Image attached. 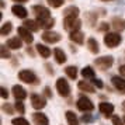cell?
Segmentation results:
<instances>
[{"label":"cell","instance_id":"obj_1","mask_svg":"<svg viewBox=\"0 0 125 125\" xmlns=\"http://www.w3.org/2000/svg\"><path fill=\"white\" fill-rule=\"evenodd\" d=\"M82 27V21L77 17H65L63 18V28L69 31V32H76L80 31Z\"/></svg>","mask_w":125,"mask_h":125},{"label":"cell","instance_id":"obj_2","mask_svg":"<svg viewBox=\"0 0 125 125\" xmlns=\"http://www.w3.org/2000/svg\"><path fill=\"white\" fill-rule=\"evenodd\" d=\"M18 79L24 83H28V84H38L40 83V80L35 76V73H32L31 70H27V69L18 72Z\"/></svg>","mask_w":125,"mask_h":125},{"label":"cell","instance_id":"obj_3","mask_svg":"<svg viewBox=\"0 0 125 125\" xmlns=\"http://www.w3.org/2000/svg\"><path fill=\"white\" fill-rule=\"evenodd\" d=\"M104 44L108 48H115L121 44V35L118 32H107L104 35Z\"/></svg>","mask_w":125,"mask_h":125},{"label":"cell","instance_id":"obj_4","mask_svg":"<svg viewBox=\"0 0 125 125\" xmlns=\"http://www.w3.org/2000/svg\"><path fill=\"white\" fill-rule=\"evenodd\" d=\"M56 90L62 97H68L70 94V86L65 77H59L56 80Z\"/></svg>","mask_w":125,"mask_h":125},{"label":"cell","instance_id":"obj_5","mask_svg":"<svg viewBox=\"0 0 125 125\" xmlns=\"http://www.w3.org/2000/svg\"><path fill=\"white\" fill-rule=\"evenodd\" d=\"M76 105H77V108H79L80 111H84V113L93 111V108H94V105H93L91 100H89V97H84V96H82L79 100H77Z\"/></svg>","mask_w":125,"mask_h":125},{"label":"cell","instance_id":"obj_6","mask_svg":"<svg viewBox=\"0 0 125 125\" xmlns=\"http://www.w3.org/2000/svg\"><path fill=\"white\" fill-rule=\"evenodd\" d=\"M94 63H96V66H98L100 69L107 70L108 68L113 66L114 59H113V56H101V58H97L96 61H94Z\"/></svg>","mask_w":125,"mask_h":125},{"label":"cell","instance_id":"obj_7","mask_svg":"<svg viewBox=\"0 0 125 125\" xmlns=\"http://www.w3.org/2000/svg\"><path fill=\"white\" fill-rule=\"evenodd\" d=\"M17 32H18V37L24 41V42H27V44H31L32 41H34V35L31 34V31L28 28H25V27H18L17 28Z\"/></svg>","mask_w":125,"mask_h":125},{"label":"cell","instance_id":"obj_8","mask_svg":"<svg viewBox=\"0 0 125 125\" xmlns=\"http://www.w3.org/2000/svg\"><path fill=\"white\" fill-rule=\"evenodd\" d=\"M42 41L48 42V44H56L61 41V35L58 32H53V31H45L42 34Z\"/></svg>","mask_w":125,"mask_h":125},{"label":"cell","instance_id":"obj_9","mask_svg":"<svg viewBox=\"0 0 125 125\" xmlns=\"http://www.w3.org/2000/svg\"><path fill=\"white\" fill-rule=\"evenodd\" d=\"M31 105L35 110H41L46 105V100L40 94H31Z\"/></svg>","mask_w":125,"mask_h":125},{"label":"cell","instance_id":"obj_10","mask_svg":"<svg viewBox=\"0 0 125 125\" xmlns=\"http://www.w3.org/2000/svg\"><path fill=\"white\" fill-rule=\"evenodd\" d=\"M32 11L35 13V16L38 20H44V18H49L51 17V13L49 10L44 6H34L32 7Z\"/></svg>","mask_w":125,"mask_h":125},{"label":"cell","instance_id":"obj_11","mask_svg":"<svg viewBox=\"0 0 125 125\" xmlns=\"http://www.w3.org/2000/svg\"><path fill=\"white\" fill-rule=\"evenodd\" d=\"M98 110L100 113L104 115V117H113V113H114V105L111 103H105L103 101L98 104Z\"/></svg>","mask_w":125,"mask_h":125},{"label":"cell","instance_id":"obj_12","mask_svg":"<svg viewBox=\"0 0 125 125\" xmlns=\"http://www.w3.org/2000/svg\"><path fill=\"white\" fill-rule=\"evenodd\" d=\"M11 93H13V96L16 97V100H20V101H23L24 98L27 97V91L24 90V89H23V87H21L20 84L13 86Z\"/></svg>","mask_w":125,"mask_h":125},{"label":"cell","instance_id":"obj_13","mask_svg":"<svg viewBox=\"0 0 125 125\" xmlns=\"http://www.w3.org/2000/svg\"><path fill=\"white\" fill-rule=\"evenodd\" d=\"M32 121H34L35 125H49L48 117L42 113H34L32 114Z\"/></svg>","mask_w":125,"mask_h":125},{"label":"cell","instance_id":"obj_14","mask_svg":"<svg viewBox=\"0 0 125 125\" xmlns=\"http://www.w3.org/2000/svg\"><path fill=\"white\" fill-rule=\"evenodd\" d=\"M11 13L16 16V17H18V18H25L27 16H28L27 9L23 7L21 4H14V6L11 7Z\"/></svg>","mask_w":125,"mask_h":125},{"label":"cell","instance_id":"obj_15","mask_svg":"<svg viewBox=\"0 0 125 125\" xmlns=\"http://www.w3.org/2000/svg\"><path fill=\"white\" fill-rule=\"evenodd\" d=\"M111 82H113L114 87H115L119 93L125 94V80L122 79V77H119V76H113Z\"/></svg>","mask_w":125,"mask_h":125},{"label":"cell","instance_id":"obj_16","mask_svg":"<svg viewBox=\"0 0 125 125\" xmlns=\"http://www.w3.org/2000/svg\"><path fill=\"white\" fill-rule=\"evenodd\" d=\"M111 27H113L117 32L124 31L125 30V21L122 20V18H119V17H114L113 21H111Z\"/></svg>","mask_w":125,"mask_h":125},{"label":"cell","instance_id":"obj_17","mask_svg":"<svg viewBox=\"0 0 125 125\" xmlns=\"http://www.w3.org/2000/svg\"><path fill=\"white\" fill-rule=\"evenodd\" d=\"M21 42L23 40L20 38V37H14V38H10V40L7 41L6 45L10 48V49H20L21 48Z\"/></svg>","mask_w":125,"mask_h":125},{"label":"cell","instance_id":"obj_18","mask_svg":"<svg viewBox=\"0 0 125 125\" xmlns=\"http://www.w3.org/2000/svg\"><path fill=\"white\" fill-rule=\"evenodd\" d=\"M53 56H55V61H56L59 65H63V63L66 62V55H65V52L62 49H59L56 48L55 51H53Z\"/></svg>","mask_w":125,"mask_h":125},{"label":"cell","instance_id":"obj_19","mask_svg":"<svg viewBox=\"0 0 125 125\" xmlns=\"http://www.w3.org/2000/svg\"><path fill=\"white\" fill-rule=\"evenodd\" d=\"M77 87H79L80 91H86V93H94V87L89 83V82H86V80H82L77 83Z\"/></svg>","mask_w":125,"mask_h":125},{"label":"cell","instance_id":"obj_20","mask_svg":"<svg viewBox=\"0 0 125 125\" xmlns=\"http://www.w3.org/2000/svg\"><path fill=\"white\" fill-rule=\"evenodd\" d=\"M65 117H66V121H68L69 125H79L77 115H76L73 111H66V113H65Z\"/></svg>","mask_w":125,"mask_h":125},{"label":"cell","instance_id":"obj_21","mask_svg":"<svg viewBox=\"0 0 125 125\" xmlns=\"http://www.w3.org/2000/svg\"><path fill=\"white\" fill-rule=\"evenodd\" d=\"M38 23H40V27H42L45 30H49L55 25V18H52V17L44 18V20H38Z\"/></svg>","mask_w":125,"mask_h":125},{"label":"cell","instance_id":"obj_22","mask_svg":"<svg viewBox=\"0 0 125 125\" xmlns=\"http://www.w3.org/2000/svg\"><path fill=\"white\" fill-rule=\"evenodd\" d=\"M70 40L76 42V44H83V41H84V34L82 32V31H76V32H70Z\"/></svg>","mask_w":125,"mask_h":125},{"label":"cell","instance_id":"obj_23","mask_svg":"<svg viewBox=\"0 0 125 125\" xmlns=\"http://www.w3.org/2000/svg\"><path fill=\"white\" fill-rule=\"evenodd\" d=\"M63 14H65V17H77L79 16V9L76 6H69L65 9Z\"/></svg>","mask_w":125,"mask_h":125},{"label":"cell","instance_id":"obj_24","mask_svg":"<svg viewBox=\"0 0 125 125\" xmlns=\"http://www.w3.org/2000/svg\"><path fill=\"white\" fill-rule=\"evenodd\" d=\"M87 48H89V51L91 53H98V51H100L98 44H97V41L94 38H89V41H87Z\"/></svg>","mask_w":125,"mask_h":125},{"label":"cell","instance_id":"obj_25","mask_svg":"<svg viewBox=\"0 0 125 125\" xmlns=\"http://www.w3.org/2000/svg\"><path fill=\"white\" fill-rule=\"evenodd\" d=\"M37 51H38V53H40L42 58H49L51 56V51H49V48L45 45H42V44H38L37 45Z\"/></svg>","mask_w":125,"mask_h":125},{"label":"cell","instance_id":"obj_26","mask_svg":"<svg viewBox=\"0 0 125 125\" xmlns=\"http://www.w3.org/2000/svg\"><path fill=\"white\" fill-rule=\"evenodd\" d=\"M82 76H83L84 79H94L96 73H94V70H93L90 66H86V68H83V70H82Z\"/></svg>","mask_w":125,"mask_h":125},{"label":"cell","instance_id":"obj_27","mask_svg":"<svg viewBox=\"0 0 125 125\" xmlns=\"http://www.w3.org/2000/svg\"><path fill=\"white\" fill-rule=\"evenodd\" d=\"M24 27L28 28L30 31H37V30L40 28V25L37 24V21H32V20H25L24 21Z\"/></svg>","mask_w":125,"mask_h":125},{"label":"cell","instance_id":"obj_28","mask_svg":"<svg viewBox=\"0 0 125 125\" xmlns=\"http://www.w3.org/2000/svg\"><path fill=\"white\" fill-rule=\"evenodd\" d=\"M65 72H66V74H68L70 79H76L77 77V68L76 66H68V68L65 69Z\"/></svg>","mask_w":125,"mask_h":125},{"label":"cell","instance_id":"obj_29","mask_svg":"<svg viewBox=\"0 0 125 125\" xmlns=\"http://www.w3.org/2000/svg\"><path fill=\"white\" fill-rule=\"evenodd\" d=\"M11 30H13L11 23H4L3 25H1L0 34H1V35H7V34H10V32H11Z\"/></svg>","mask_w":125,"mask_h":125},{"label":"cell","instance_id":"obj_30","mask_svg":"<svg viewBox=\"0 0 125 125\" xmlns=\"http://www.w3.org/2000/svg\"><path fill=\"white\" fill-rule=\"evenodd\" d=\"M0 52H1V58H3V59H9V58H10V48L7 45H1Z\"/></svg>","mask_w":125,"mask_h":125},{"label":"cell","instance_id":"obj_31","mask_svg":"<svg viewBox=\"0 0 125 125\" xmlns=\"http://www.w3.org/2000/svg\"><path fill=\"white\" fill-rule=\"evenodd\" d=\"M13 125H30V122L23 117H18V118L13 119Z\"/></svg>","mask_w":125,"mask_h":125},{"label":"cell","instance_id":"obj_32","mask_svg":"<svg viewBox=\"0 0 125 125\" xmlns=\"http://www.w3.org/2000/svg\"><path fill=\"white\" fill-rule=\"evenodd\" d=\"M111 121H113V124H114V125H125L124 119L119 118L118 115H115V114H113V117H111Z\"/></svg>","mask_w":125,"mask_h":125},{"label":"cell","instance_id":"obj_33","mask_svg":"<svg viewBox=\"0 0 125 125\" xmlns=\"http://www.w3.org/2000/svg\"><path fill=\"white\" fill-rule=\"evenodd\" d=\"M48 3H49V6L55 7V9H58V7H61L63 4V0H46Z\"/></svg>","mask_w":125,"mask_h":125},{"label":"cell","instance_id":"obj_34","mask_svg":"<svg viewBox=\"0 0 125 125\" xmlns=\"http://www.w3.org/2000/svg\"><path fill=\"white\" fill-rule=\"evenodd\" d=\"M16 110H17L20 114H24V111H25V107H24V104L20 100H17V103H16Z\"/></svg>","mask_w":125,"mask_h":125},{"label":"cell","instance_id":"obj_35","mask_svg":"<svg viewBox=\"0 0 125 125\" xmlns=\"http://www.w3.org/2000/svg\"><path fill=\"white\" fill-rule=\"evenodd\" d=\"M3 111L6 114H13V107L9 103H4V104H3Z\"/></svg>","mask_w":125,"mask_h":125},{"label":"cell","instance_id":"obj_36","mask_svg":"<svg viewBox=\"0 0 125 125\" xmlns=\"http://www.w3.org/2000/svg\"><path fill=\"white\" fill-rule=\"evenodd\" d=\"M93 84L96 86L97 89H103V82L100 79H96V77H94V79H93Z\"/></svg>","mask_w":125,"mask_h":125},{"label":"cell","instance_id":"obj_37","mask_svg":"<svg viewBox=\"0 0 125 125\" xmlns=\"http://www.w3.org/2000/svg\"><path fill=\"white\" fill-rule=\"evenodd\" d=\"M108 28H110V24H107V23H101V25L98 27L100 31H107Z\"/></svg>","mask_w":125,"mask_h":125},{"label":"cell","instance_id":"obj_38","mask_svg":"<svg viewBox=\"0 0 125 125\" xmlns=\"http://www.w3.org/2000/svg\"><path fill=\"white\" fill-rule=\"evenodd\" d=\"M0 91H1V97H3V98H7V97H9V93H7V90L4 89V87H1Z\"/></svg>","mask_w":125,"mask_h":125},{"label":"cell","instance_id":"obj_39","mask_svg":"<svg viewBox=\"0 0 125 125\" xmlns=\"http://www.w3.org/2000/svg\"><path fill=\"white\" fill-rule=\"evenodd\" d=\"M118 70H119V74H121L122 77H125V65H121Z\"/></svg>","mask_w":125,"mask_h":125},{"label":"cell","instance_id":"obj_40","mask_svg":"<svg viewBox=\"0 0 125 125\" xmlns=\"http://www.w3.org/2000/svg\"><path fill=\"white\" fill-rule=\"evenodd\" d=\"M91 115L90 114H89V115H87V114H84V117H83V121H84V122H91Z\"/></svg>","mask_w":125,"mask_h":125},{"label":"cell","instance_id":"obj_41","mask_svg":"<svg viewBox=\"0 0 125 125\" xmlns=\"http://www.w3.org/2000/svg\"><path fill=\"white\" fill-rule=\"evenodd\" d=\"M45 96L46 97H52V93H51V89H49V87H45Z\"/></svg>","mask_w":125,"mask_h":125},{"label":"cell","instance_id":"obj_42","mask_svg":"<svg viewBox=\"0 0 125 125\" xmlns=\"http://www.w3.org/2000/svg\"><path fill=\"white\" fill-rule=\"evenodd\" d=\"M14 1H18V3H25V1H28V0H14Z\"/></svg>","mask_w":125,"mask_h":125},{"label":"cell","instance_id":"obj_43","mask_svg":"<svg viewBox=\"0 0 125 125\" xmlns=\"http://www.w3.org/2000/svg\"><path fill=\"white\" fill-rule=\"evenodd\" d=\"M122 111L125 113V101H122Z\"/></svg>","mask_w":125,"mask_h":125},{"label":"cell","instance_id":"obj_44","mask_svg":"<svg viewBox=\"0 0 125 125\" xmlns=\"http://www.w3.org/2000/svg\"><path fill=\"white\" fill-rule=\"evenodd\" d=\"M101 1H111V0H101Z\"/></svg>","mask_w":125,"mask_h":125},{"label":"cell","instance_id":"obj_45","mask_svg":"<svg viewBox=\"0 0 125 125\" xmlns=\"http://www.w3.org/2000/svg\"><path fill=\"white\" fill-rule=\"evenodd\" d=\"M124 122H125V117H124Z\"/></svg>","mask_w":125,"mask_h":125}]
</instances>
